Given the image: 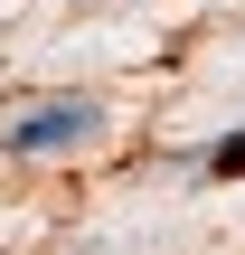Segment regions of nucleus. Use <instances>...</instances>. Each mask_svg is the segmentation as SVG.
<instances>
[{
    "mask_svg": "<svg viewBox=\"0 0 245 255\" xmlns=\"http://www.w3.org/2000/svg\"><path fill=\"white\" fill-rule=\"evenodd\" d=\"M104 123H113V114H104V95H76V85H66V95H28V104L0 123V151H9V161L85 151V142H104Z\"/></svg>",
    "mask_w": 245,
    "mask_h": 255,
    "instance_id": "nucleus-1",
    "label": "nucleus"
},
{
    "mask_svg": "<svg viewBox=\"0 0 245 255\" xmlns=\"http://www.w3.org/2000/svg\"><path fill=\"white\" fill-rule=\"evenodd\" d=\"M198 170H208V180H245V132L208 142V151H198Z\"/></svg>",
    "mask_w": 245,
    "mask_h": 255,
    "instance_id": "nucleus-2",
    "label": "nucleus"
}]
</instances>
